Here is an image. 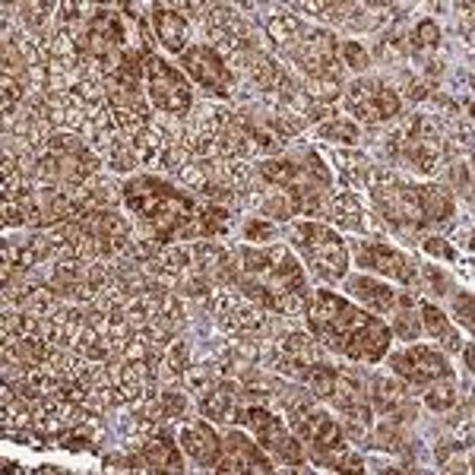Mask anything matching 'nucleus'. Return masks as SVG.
I'll return each instance as SVG.
<instances>
[{
    "label": "nucleus",
    "instance_id": "obj_1",
    "mask_svg": "<svg viewBox=\"0 0 475 475\" xmlns=\"http://www.w3.org/2000/svg\"><path fill=\"white\" fill-rule=\"evenodd\" d=\"M308 327L314 340L330 352H340L342 359L377 365L390 349V327L377 314H368L365 308L346 302L336 292H314L308 298Z\"/></svg>",
    "mask_w": 475,
    "mask_h": 475
},
{
    "label": "nucleus",
    "instance_id": "obj_2",
    "mask_svg": "<svg viewBox=\"0 0 475 475\" xmlns=\"http://www.w3.org/2000/svg\"><path fill=\"white\" fill-rule=\"evenodd\" d=\"M238 295L264 311L295 317L308 308V279L289 247H238Z\"/></svg>",
    "mask_w": 475,
    "mask_h": 475
},
{
    "label": "nucleus",
    "instance_id": "obj_3",
    "mask_svg": "<svg viewBox=\"0 0 475 475\" xmlns=\"http://www.w3.org/2000/svg\"><path fill=\"white\" fill-rule=\"evenodd\" d=\"M124 203L136 216V225L155 245L165 247L178 238H193V219H197V200L187 191L153 174H136L121 187Z\"/></svg>",
    "mask_w": 475,
    "mask_h": 475
},
{
    "label": "nucleus",
    "instance_id": "obj_4",
    "mask_svg": "<svg viewBox=\"0 0 475 475\" xmlns=\"http://www.w3.org/2000/svg\"><path fill=\"white\" fill-rule=\"evenodd\" d=\"M292 245L302 251L304 264L314 270L317 279L336 285L340 279H346L349 273V247L330 225H321L314 219L308 222H292L289 225Z\"/></svg>",
    "mask_w": 475,
    "mask_h": 475
},
{
    "label": "nucleus",
    "instance_id": "obj_5",
    "mask_svg": "<svg viewBox=\"0 0 475 475\" xmlns=\"http://www.w3.org/2000/svg\"><path fill=\"white\" fill-rule=\"evenodd\" d=\"M254 172L264 178V184L285 187V191H330L333 187L327 162L311 146H295L283 155L257 162Z\"/></svg>",
    "mask_w": 475,
    "mask_h": 475
},
{
    "label": "nucleus",
    "instance_id": "obj_6",
    "mask_svg": "<svg viewBox=\"0 0 475 475\" xmlns=\"http://www.w3.org/2000/svg\"><path fill=\"white\" fill-rule=\"evenodd\" d=\"M241 424L254 431V441L264 450H270V456L276 462H283L285 469H295V472H304V450L302 441H298L295 431L285 424L283 415H276L273 409H266L264 403L257 405H245L241 412Z\"/></svg>",
    "mask_w": 475,
    "mask_h": 475
},
{
    "label": "nucleus",
    "instance_id": "obj_7",
    "mask_svg": "<svg viewBox=\"0 0 475 475\" xmlns=\"http://www.w3.org/2000/svg\"><path fill=\"white\" fill-rule=\"evenodd\" d=\"M283 54L304 73L308 79L317 77H342L340 64V42L330 29H314L304 26L289 45L283 48Z\"/></svg>",
    "mask_w": 475,
    "mask_h": 475
},
{
    "label": "nucleus",
    "instance_id": "obj_8",
    "mask_svg": "<svg viewBox=\"0 0 475 475\" xmlns=\"http://www.w3.org/2000/svg\"><path fill=\"white\" fill-rule=\"evenodd\" d=\"M143 73H146V92L149 102L162 111V115L187 117L193 108V92L191 79L181 70H174L168 61H162L159 54H143Z\"/></svg>",
    "mask_w": 475,
    "mask_h": 475
},
{
    "label": "nucleus",
    "instance_id": "obj_9",
    "mask_svg": "<svg viewBox=\"0 0 475 475\" xmlns=\"http://www.w3.org/2000/svg\"><path fill=\"white\" fill-rule=\"evenodd\" d=\"M346 108L365 124H387L396 121L403 111V98L390 83L374 77H361L346 86Z\"/></svg>",
    "mask_w": 475,
    "mask_h": 475
},
{
    "label": "nucleus",
    "instance_id": "obj_10",
    "mask_svg": "<svg viewBox=\"0 0 475 475\" xmlns=\"http://www.w3.org/2000/svg\"><path fill=\"white\" fill-rule=\"evenodd\" d=\"M355 251V264L361 266V270H371V273H380V276L393 279V283H399L403 289L409 292H422V279H418V264L412 257H405L403 251H396V247L384 245V241H355L352 245Z\"/></svg>",
    "mask_w": 475,
    "mask_h": 475
},
{
    "label": "nucleus",
    "instance_id": "obj_11",
    "mask_svg": "<svg viewBox=\"0 0 475 475\" xmlns=\"http://www.w3.org/2000/svg\"><path fill=\"white\" fill-rule=\"evenodd\" d=\"M181 67H184V77L193 79L210 96L228 98L235 89V70L225 64L222 54L212 45H191L181 54Z\"/></svg>",
    "mask_w": 475,
    "mask_h": 475
},
{
    "label": "nucleus",
    "instance_id": "obj_12",
    "mask_svg": "<svg viewBox=\"0 0 475 475\" xmlns=\"http://www.w3.org/2000/svg\"><path fill=\"white\" fill-rule=\"evenodd\" d=\"M390 371L405 380V387H431L437 380L453 377L447 365V355L434 346H409L403 352L390 355Z\"/></svg>",
    "mask_w": 475,
    "mask_h": 475
},
{
    "label": "nucleus",
    "instance_id": "obj_13",
    "mask_svg": "<svg viewBox=\"0 0 475 475\" xmlns=\"http://www.w3.org/2000/svg\"><path fill=\"white\" fill-rule=\"evenodd\" d=\"M216 472H273V456L241 431H228L219 447Z\"/></svg>",
    "mask_w": 475,
    "mask_h": 475
},
{
    "label": "nucleus",
    "instance_id": "obj_14",
    "mask_svg": "<svg viewBox=\"0 0 475 475\" xmlns=\"http://www.w3.org/2000/svg\"><path fill=\"white\" fill-rule=\"evenodd\" d=\"M409 390L412 387L377 374V377H371V409L377 412V415H384L387 422H396V424L412 422V418L418 415V405Z\"/></svg>",
    "mask_w": 475,
    "mask_h": 475
},
{
    "label": "nucleus",
    "instance_id": "obj_15",
    "mask_svg": "<svg viewBox=\"0 0 475 475\" xmlns=\"http://www.w3.org/2000/svg\"><path fill=\"white\" fill-rule=\"evenodd\" d=\"M349 295L359 298L361 308L371 311V314H387L390 317L396 308H403V304H415V292L409 289H390V285L377 283V279H368V276H352L346 283Z\"/></svg>",
    "mask_w": 475,
    "mask_h": 475
},
{
    "label": "nucleus",
    "instance_id": "obj_16",
    "mask_svg": "<svg viewBox=\"0 0 475 475\" xmlns=\"http://www.w3.org/2000/svg\"><path fill=\"white\" fill-rule=\"evenodd\" d=\"M241 399H245L241 380L222 377L203 399H200V412H203L206 422H212V424H235V422H241V412H245Z\"/></svg>",
    "mask_w": 475,
    "mask_h": 475
},
{
    "label": "nucleus",
    "instance_id": "obj_17",
    "mask_svg": "<svg viewBox=\"0 0 475 475\" xmlns=\"http://www.w3.org/2000/svg\"><path fill=\"white\" fill-rule=\"evenodd\" d=\"M153 29H155V39H159V45L165 48V51L184 54L187 48H191L187 45V42H191V26H187V16L178 14V10L155 4L153 7Z\"/></svg>",
    "mask_w": 475,
    "mask_h": 475
},
{
    "label": "nucleus",
    "instance_id": "obj_18",
    "mask_svg": "<svg viewBox=\"0 0 475 475\" xmlns=\"http://www.w3.org/2000/svg\"><path fill=\"white\" fill-rule=\"evenodd\" d=\"M181 447L187 450V456L203 466H216L219 460V447H222V437L212 431L210 422H184L181 428Z\"/></svg>",
    "mask_w": 475,
    "mask_h": 475
},
{
    "label": "nucleus",
    "instance_id": "obj_19",
    "mask_svg": "<svg viewBox=\"0 0 475 475\" xmlns=\"http://www.w3.org/2000/svg\"><path fill=\"white\" fill-rule=\"evenodd\" d=\"M323 216L330 219L333 225H340V228L346 231H359V235H365L368 228H371V216L365 212V206H361V200L355 197V193H330V203H327V212Z\"/></svg>",
    "mask_w": 475,
    "mask_h": 475
},
{
    "label": "nucleus",
    "instance_id": "obj_20",
    "mask_svg": "<svg viewBox=\"0 0 475 475\" xmlns=\"http://www.w3.org/2000/svg\"><path fill=\"white\" fill-rule=\"evenodd\" d=\"M140 453L146 460L149 472H184V460H181L178 447H174L172 431L162 428L155 437L140 443Z\"/></svg>",
    "mask_w": 475,
    "mask_h": 475
},
{
    "label": "nucleus",
    "instance_id": "obj_21",
    "mask_svg": "<svg viewBox=\"0 0 475 475\" xmlns=\"http://www.w3.org/2000/svg\"><path fill=\"white\" fill-rule=\"evenodd\" d=\"M412 187H415L418 210H422V216L431 225H441L453 216V197H450L447 187L441 184H412Z\"/></svg>",
    "mask_w": 475,
    "mask_h": 475
},
{
    "label": "nucleus",
    "instance_id": "obj_22",
    "mask_svg": "<svg viewBox=\"0 0 475 475\" xmlns=\"http://www.w3.org/2000/svg\"><path fill=\"white\" fill-rule=\"evenodd\" d=\"M222 377H231L228 368H225L222 361L212 355V359H206L203 365H191V368H187V371H184V387L193 393V396L203 399L206 393H210Z\"/></svg>",
    "mask_w": 475,
    "mask_h": 475
},
{
    "label": "nucleus",
    "instance_id": "obj_23",
    "mask_svg": "<svg viewBox=\"0 0 475 475\" xmlns=\"http://www.w3.org/2000/svg\"><path fill=\"white\" fill-rule=\"evenodd\" d=\"M231 228V212L228 206L203 203L197 206V219H193V238H222Z\"/></svg>",
    "mask_w": 475,
    "mask_h": 475
},
{
    "label": "nucleus",
    "instance_id": "obj_24",
    "mask_svg": "<svg viewBox=\"0 0 475 475\" xmlns=\"http://www.w3.org/2000/svg\"><path fill=\"white\" fill-rule=\"evenodd\" d=\"M405 54H415L418 61H434V51L441 48V26L434 20H418L412 35L405 39Z\"/></svg>",
    "mask_w": 475,
    "mask_h": 475
},
{
    "label": "nucleus",
    "instance_id": "obj_25",
    "mask_svg": "<svg viewBox=\"0 0 475 475\" xmlns=\"http://www.w3.org/2000/svg\"><path fill=\"white\" fill-rule=\"evenodd\" d=\"M83 228L89 231L92 238H105V241L130 235V222L115 210H92L89 216L83 219Z\"/></svg>",
    "mask_w": 475,
    "mask_h": 475
},
{
    "label": "nucleus",
    "instance_id": "obj_26",
    "mask_svg": "<svg viewBox=\"0 0 475 475\" xmlns=\"http://www.w3.org/2000/svg\"><path fill=\"white\" fill-rule=\"evenodd\" d=\"M418 311H422V314H418V317H422V330H428L434 340H441L447 352H456V349H462L460 346V336L453 333V327H450L447 314H443L441 308H434L431 302H422V304H418Z\"/></svg>",
    "mask_w": 475,
    "mask_h": 475
},
{
    "label": "nucleus",
    "instance_id": "obj_27",
    "mask_svg": "<svg viewBox=\"0 0 475 475\" xmlns=\"http://www.w3.org/2000/svg\"><path fill=\"white\" fill-rule=\"evenodd\" d=\"M247 73H251L254 86H257L260 92H276L279 79L285 77V67L279 64V61L273 58V54L257 51V54L251 58V64H247Z\"/></svg>",
    "mask_w": 475,
    "mask_h": 475
},
{
    "label": "nucleus",
    "instance_id": "obj_28",
    "mask_svg": "<svg viewBox=\"0 0 475 475\" xmlns=\"http://www.w3.org/2000/svg\"><path fill=\"white\" fill-rule=\"evenodd\" d=\"M336 165H340V174L346 184L352 187H368V174H371V159L355 149H340L336 153Z\"/></svg>",
    "mask_w": 475,
    "mask_h": 475
},
{
    "label": "nucleus",
    "instance_id": "obj_29",
    "mask_svg": "<svg viewBox=\"0 0 475 475\" xmlns=\"http://www.w3.org/2000/svg\"><path fill=\"white\" fill-rule=\"evenodd\" d=\"M260 212L270 219H285L289 222L292 216H298V200L292 191H285V187H273L266 184L264 187V206H260Z\"/></svg>",
    "mask_w": 475,
    "mask_h": 475
},
{
    "label": "nucleus",
    "instance_id": "obj_30",
    "mask_svg": "<svg viewBox=\"0 0 475 475\" xmlns=\"http://www.w3.org/2000/svg\"><path fill=\"white\" fill-rule=\"evenodd\" d=\"M359 443H365V447H371V450H390V453H396V450L405 447V437L396 422H387L384 418V422H374V428L368 431Z\"/></svg>",
    "mask_w": 475,
    "mask_h": 475
},
{
    "label": "nucleus",
    "instance_id": "obj_31",
    "mask_svg": "<svg viewBox=\"0 0 475 475\" xmlns=\"http://www.w3.org/2000/svg\"><path fill=\"white\" fill-rule=\"evenodd\" d=\"M330 403L336 405V409H349V405H359V403H368V390L365 384H361L355 374H336V387H333V396H330Z\"/></svg>",
    "mask_w": 475,
    "mask_h": 475
},
{
    "label": "nucleus",
    "instance_id": "obj_32",
    "mask_svg": "<svg viewBox=\"0 0 475 475\" xmlns=\"http://www.w3.org/2000/svg\"><path fill=\"white\" fill-rule=\"evenodd\" d=\"M73 352L86 355L89 361H105L111 352H115V349L108 346V340H105V336L98 333L96 327L83 323V327H79V333H77V340H73Z\"/></svg>",
    "mask_w": 475,
    "mask_h": 475
},
{
    "label": "nucleus",
    "instance_id": "obj_33",
    "mask_svg": "<svg viewBox=\"0 0 475 475\" xmlns=\"http://www.w3.org/2000/svg\"><path fill=\"white\" fill-rule=\"evenodd\" d=\"M340 424H342V431H346V437H352V441H361V437H365L368 431L374 428V409H371V403H359V405H349V409H342Z\"/></svg>",
    "mask_w": 475,
    "mask_h": 475
},
{
    "label": "nucleus",
    "instance_id": "obj_34",
    "mask_svg": "<svg viewBox=\"0 0 475 475\" xmlns=\"http://www.w3.org/2000/svg\"><path fill=\"white\" fill-rule=\"evenodd\" d=\"M302 20L292 14H273L270 20H266V42H270L273 48H279L283 51L285 45H289L292 39H295L298 33H302Z\"/></svg>",
    "mask_w": 475,
    "mask_h": 475
},
{
    "label": "nucleus",
    "instance_id": "obj_35",
    "mask_svg": "<svg viewBox=\"0 0 475 475\" xmlns=\"http://www.w3.org/2000/svg\"><path fill=\"white\" fill-rule=\"evenodd\" d=\"M336 368L327 365V361H317V365H311L308 371H304L302 384L308 387L311 393H314V399H330L333 396V387H336Z\"/></svg>",
    "mask_w": 475,
    "mask_h": 475
},
{
    "label": "nucleus",
    "instance_id": "obj_36",
    "mask_svg": "<svg viewBox=\"0 0 475 475\" xmlns=\"http://www.w3.org/2000/svg\"><path fill=\"white\" fill-rule=\"evenodd\" d=\"M317 136H321V140H330V143H342V146H359L361 143V130L340 115L330 117V121H323V124H317Z\"/></svg>",
    "mask_w": 475,
    "mask_h": 475
},
{
    "label": "nucleus",
    "instance_id": "obj_37",
    "mask_svg": "<svg viewBox=\"0 0 475 475\" xmlns=\"http://www.w3.org/2000/svg\"><path fill=\"white\" fill-rule=\"evenodd\" d=\"M437 466L443 469V472H469V453H472V447H466V443L460 441H441L437 443Z\"/></svg>",
    "mask_w": 475,
    "mask_h": 475
},
{
    "label": "nucleus",
    "instance_id": "obj_38",
    "mask_svg": "<svg viewBox=\"0 0 475 475\" xmlns=\"http://www.w3.org/2000/svg\"><path fill=\"white\" fill-rule=\"evenodd\" d=\"M390 333L396 336V340H418L422 336V317L415 314V304H403V308H396L390 314Z\"/></svg>",
    "mask_w": 475,
    "mask_h": 475
},
{
    "label": "nucleus",
    "instance_id": "obj_39",
    "mask_svg": "<svg viewBox=\"0 0 475 475\" xmlns=\"http://www.w3.org/2000/svg\"><path fill=\"white\" fill-rule=\"evenodd\" d=\"M108 165H111V172H121V174H127V172H134L136 165H140V159H136V149H134V140L130 136H124V134H117L115 136V143H111V149H108Z\"/></svg>",
    "mask_w": 475,
    "mask_h": 475
},
{
    "label": "nucleus",
    "instance_id": "obj_40",
    "mask_svg": "<svg viewBox=\"0 0 475 475\" xmlns=\"http://www.w3.org/2000/svg\"><path fill=\"white\" fill-rule=\"evenodd\" d=\"M304 92L314 105H330L340 98L342 92V77H317V79H308L304 83Z\"/></svg>",
    "mask_w": 475,
    "mask_h": 475
},
{
    "label": "nucleus",
    "instance_id": "obj_41",
    "mask_svg": "<svg viewBox=\"0 0 475 475\" xmlns=\"http://www.w3.org/2000/svg\"><path fill=\"white\" fill-rule=\"evenodd\" d=\"M155 403H159L165 422L168 418H178V422H187V418H191V399H187L181 390H159Z\"/></svg>",
    "mask_w": 475,
    "mask_h": 475
},
{
    "label": "nucleus",
    "instance_id": "obj_42",
    "mask_svg": "<svg viewBox=\"0 0 475 475\" xmlns=\"http://www.w3.org/2000/svg\"><path fill=\"white\" fill-rule=\"evenodd\" d=\"M83 187H86V193H89V200L98 206V210H111L117 200H124V193L117 191V184L115 181H108V178H89Z\"/></svg>",
    "mask_w": 475,
    "mask_h": 475
},
{
    "label": "nucleus",
    "instance_id": "obj_43",
    "mask_svg": "<svg viewBox=\"0 0 475 475\" xmlns=\"http://www.w3.org/2000/svg\"><path fill=\"white\" fill-rule=\"evenodd\" d=\"M456 403V387H453V377L447 380H437V384H431V390H424V405L434 412H447L453 409Z\"/></svg>",
    "mask_w": 475,
    "mask_h": 475
},
{
    "label": "nucleus",
    "instance_id": "obj_44",
    "mask_svg": "<svg viewBox=\"0 0 475 475\" xmlns=\"http://www.w3.org/2000/svg\"><path fill=\"white\" fill-rule=\"evenodd\" d=\"M418 279H422V289H428L431 295H437V298H443L450 292L447 273H443L441 266H434V264H422V266H418Z\"/></svg>",
    "mask_w": 475,
    "mask_h": 475
},
{
    "label": "nucleus",
    "instance_id": "obj_45",
    "mask_svg": "<svg viewBox=\"0 0 475 475\" xmlns=\"http://www.w3.org/2000/svg\"><path fill=\"white\" fill-rule=\"evenodd\" d=\"M187 365H191V346L184 340H172L165 352V371L174 374V377H184Z\"/></svg>",
    "mask_w": 475,
    "mask_h": 475
},
{
    "label": "nucleus",
    "instance_id": "obj_46",
    "mask_svg": "<svg viewBox=\"0 0 475 475\" xmlns=\"http://www.w3.org/2000/svg\"><path fill=\"white\" fill-rule=\"evenodd\" d=\"M340 51H342V61H346V67L349 70H355V73H365L368 67H371V54H368V48L361 45V42H342L340 45Z\"/></svg>",
    "mask_w": 475,
    "mask_h": 475
},
{
    "label": "nucleus",
    "instance_id": "obj_47",
    "mask_svg": "<svg viewBox=\"0 0 475 475\" xmlns=\"http://www.w3.org/2000/svg\"><path fill=\"white\" fill-rule=\"evenodd\" d=\"M16 10L23 14V20H26V26L33 29V33H42L48 14H51V10H58V4H20Z\"/></svg>",
    "mask_w": 475,
    "mask_h": 475
},
{
    "label": "nucleus",
    "instance_id": "obj_48",
    "mask_svg": "<svg viewBox=\"0 0 475 475\" xmlns=\"http://www.w3.org/2000/svg\"><path fill=\"white\" fill-rule=\"evenodd\" d=\"M174 178H178L181 181V184H184V187H193V191H200V187H203L206 184V181H210V174H206V165H203V162H187V165H181L178 168V172H174Z\"/></svg>",
    "mask_w": 475,
    "mask_h": 475
},
{
    "label": "nucleus",
    "instance_id": "obj_49",
    "mask_svg": "<svg viewBox=\"0 0 475 475\" xmlns=\"http://www.w3.org/2000/svg\"><path fill=\"white\" fill-rule=\"evenodd\" d=\"M377 58L387 61V64H399V61H405V42L403 35H390V39H380L377 42Z\"/></svg>",
    "mask_w": 475,
    "mask_h": 475
},
{
    "label": "nucleus",
    "instance_id": "obj_50",
    "mask_svg": "<svg viewBox=\"0 0 475 475\" xmlns=\"http://www.w3.org/2000/svg\"><path fill=\"white\" fill-rule=\"evenodd\" d=\"M453 317H456V323H462V327L472 333L475 317H472V292L469 289H462V292H456L453 295Z\"/></svg>",
    "mask_w": 475,
    "mask_h": 475
},
{
    "label": "nucleus",
    "instance_id": "obj_51",
    "mask_svg": "<svg viewBox=\"0 0 475 475\" xmlns=\"http://www.w3.org/2000/svg\"><path fill=\"white\" fill-rule=\"evenodd\" d=\"M450 184H453L466 200L472 197V168H469L466 159H460V162L450 165Z\"/></svg>",
    "mask_w": 475,
    "mask_h": 475
},
{
    "label": "nucleus",
    "instance_id": "obj_52",
    "mask_svg": "<svg viewBox=\"0 0 475 475\" xmlns=\"http://www.w3.org/2000/svg\"><path fill=\"white\" fill-rule=\"evenodd\" d=\"M241 231H245L247 241H270V238H276V228H273L266 219H257V216H247Z\"/></svg>",
    "mask_w": 475,
    "mask_h": 475
},
{
    "label": "nucleus",
    "instance_id": "obj_53",
    "mask_svg": "<svg viewBox=\"0 0 475 475\" xmlns=\"http://www.w3.org/2000/svg\"><path fill=\"white\" fill-rule=\"evenodd\" d=\"M197 193L210 200V203H219V206H228L231 200H235V191H231L228 184H222V181H206Z\"/></svg>",
    "mask_w": 475,
    "mask_h": 475
},
{
    "label": "nucleus",
    "instance_id": "obj_54",
    "mask_svg": "<svg viewBox=\"0 0 475 475\" xmlns=\"http://www.w3.org/2000/svg\"><path fill=\"white\" fill-rule=\"evenodd\" d=\"M422 247H424V251L431 254V257L456 260V251H453V245H450L447 238H441V235H428V238H422Z\"/></svg>",
    "mask_w": 475,
    "mask_h": 475
},
{
    "label": "nucleus",
    "instance_id": "obj_55",
    "mask_svg": "<svg viewBox=\"0 0 475 475\" xmlns=\"http://www.w3.org/2000/svg\"><path fill=\"white\" fill-rule=\"evenodd\" d=\"M336 472H365V460L346 447L340 453V460H336Z\"/></svg>",
    "mask_w": 475,
    "mask_h": 475
},
{
    "label": "nucleus",
    "instance_id": "obj_56",
    "mask_svg": "<svg viewBox=\"0 0 475 475\" xmlns=\"http://www.w3.org/2000/svg\"><path fill=\"white\" fill-rule=\"evenodd\" d=\"M105 469H108V472H124V469H127V472H134V466H130V456H124V453H108V456H105Z\"/></svg>",
    "mask_w": 475,
    "mask_h": 475
},
{
    "label": "nucleus",
    "instance_id": "obj_57",
    "mask_svg": "<svg viewBox=\"0 0 475 475\" xmlns=\"http://www.w3.org/2000/svg\"><path fill=\"white\" fill-rule=\"evenodd\" d=\"M472 359H475V355H472V342H466V349H462V361H466V371H472Z\"/></svg>",
    "mask_w": 475,
    "mask_h": 475
},
{
    "label": "nucleus",
    "instance_id": "obj_58",
    "mask_svg": "<svg viewBox=\"0 0 475 475\" xmlns=\"http://www.w3.org/2000/svg\"><path fill=\"white\" fill-rule=\"evenodd\" d=\"M4 469H7V472H20L23 462H16V460H4Z\"/></svg>",
    "mask_w": 475,
    "mask_h": 475
},
{
    "label": "nucleus",
    "instance_id": "obj_59",
    "mask_svg": "<svg viewBox=\"0 0 475 475\" xmlns=\"http://www.w3.org/2000/svg\"><path fill=\"white\" fill-rule=\"evenodd\" d=\"M35 472H61V466H35Z\"/></svg>",
    "mask_w": 475,
    "mask_h": 475
}]
</instances>
